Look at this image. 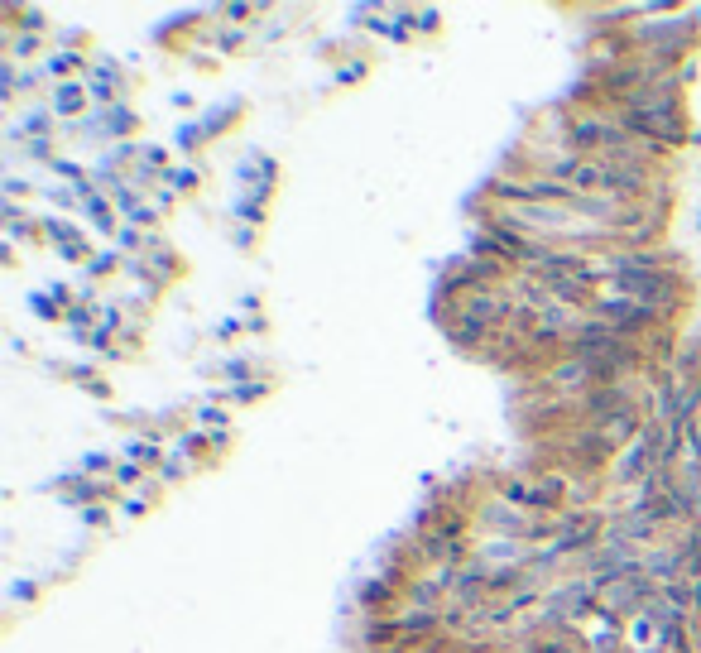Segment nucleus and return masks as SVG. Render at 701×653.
Listing matches in <instances>:
<instances>
[{
	"label": "nucleus",
	"instance_id": "nucleus-2",
	"mask_svg": "<svg viewBox=\"0 0 701 653\" xmlns=\"http://www.w3.org/2000/svg\"><path fill=\"white\" fill-rule=\"evenodd\" d=\"M58 111H63V116H73V111H82V87H77V82H68V87H58Z\"/></svg>",
	"mask_w": 701,
	"mask_h": 653
},
{
	"label": "nucleus",
	"instance_id": "nucleus-1",
	"mask_svg": "<svg viewBox=\"0 0 701 653\" xmlns=\"http://www.w3.org/2000/svg\"><path fill=\"white\" fill-rule=\"evenodd\" d=\"M653 653H697L692 625H673V629H663V639H658V649H653Z\"/></svg>",
	"mask_w": 701,
	"mask_h": 653
}]
</instances>
